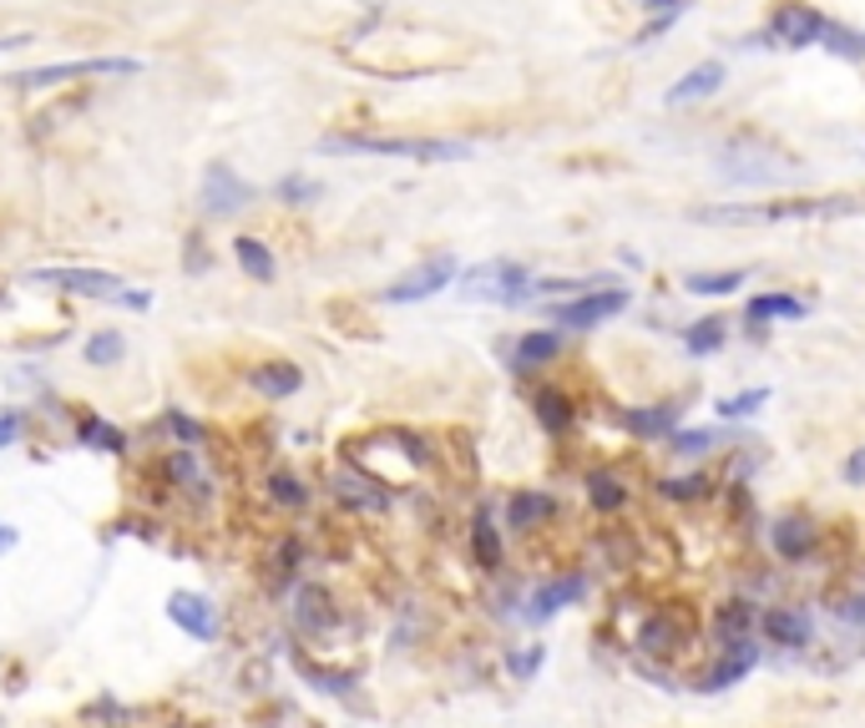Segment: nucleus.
Instances as JSON below:
<instances>
[{
    "label": "nucleus",
    "mask_w": 865,
    "mask_h": 728,
    "mask_svg": "<svg viewBox=\"0 0 865 728\" xmlns=\"http://www.w3.org/2000/svg\"><path fill=\"white\" fill-rule=\"evenodd\" d=\"M759 633H764L774 647L800 653V647L815 643V618H810L805 608H764L759 612Z\"/></svg>",
    "instance_id": "12"
},
{
    "label": "nucleus",
    "mask_w": 865,
    "mask_h": 728,
    "mask_svg": "<svg viewBox=\"0 0 865 728\" xmlns=\"http://www.w3.org/2000/svg\"><path fill=\"white\" fill-rule=\"evenodd\" d=\"M825 25L830 21L820 11H810L800 0H784L780 11H774V21H769V41H774V46H790V51L820 46V41H825Z\"/></svg>",
    "instance_id": "8"
},
{
    "label": "nucleus",
    "mask_w": 865,
    "mask_h": 728,
    "mask_svg": "<svg viewBox=\"0 0 865 728\" xmlns=\"http://www.w3.org/2000/svg\"><path fill=\"white\" fill-rule=\"evenodd\" d=\"M21 410H0V451H6V445H15V435H21Z\"/></svg>",
    "instance_id": "43"
},
{
    "label": "nucleus",
    "mask_w": 865,
    "mask_h": 728,
    "mask_svg": "<svg viewBox=\"0 0 865 728\" xmlns=\"http://www.w3.org/2000/svg\"><path fill=\"white\" fill-rule=\"evenodd\" d=\"M471 557H476L481 572H502V531H496L492 511H476V521H471Z\"/></svg>",
    "instance_id": "24"
},
{
    "label": "nucleus",
    "mask_w": 865,
    "mask_h": 728,
    "mask_svg": "<svg viewBox=\"0 0 865 728\" xmlns=\"http://www.w3.org/2000/svg\"><path fill=\"white\" fill-rule=\"evenodd\" d=\"M769 400V384H755V390H745V394H729V400H719V420H745V415H755L759 405Z\"/></svg>",
    "instance_id": "36"
},
{
    "label": "nucleus",
    "mask_w": 865,
    "mask_h": 728,
    "mask_svg": "<svg viewBox=\"0 0 865 728\" xmlns=\"http://www.w3.org/2000/svg\"><path fill=\"white\" fill-rule=\"evenodd\" d=\"M627 309V288H592V294H577L572 304H557L552 319L567 329H592V324H608Z\"/></svg>",
    "instance_id": "9"
},
{
    "label": "nucleus",
    "mask_w": 865,
    "mask_h": 728,
    "mask_svg": "<svg viewBox=\"0 0 865 728\" xmlns=\"http://www.w3.org/2000/svg\"><path fill=\"white\" fill-rule=\"evenodd\" d=\"M694 643V618L684 608H663L637 627V653L643 657H678Z\"/></svg>",
    "instance_id": "5"
},
{
    "label": "nucleus",
    "mask_w": 865,
    "mask_h": 728,
    "mask_svg": "<svg viewBox=\"0 0 865 728\" xmlns=\"http://www.w3.org/2000/svg\"><path fill=\"white\" fill-rule=\"evenodd\" d=\"M562 355V335L557 329H531V335L517 339V349H511V370H541V365H552V359Z\"/></svg>",
    "instance_id": "20"
},
{
    "label": "nucleus",
    "mask_w": 865,
    "mask_h": 728,
    "mask_svg": "<svg viewBox=\"0 0 865 728\" xmlns=\"http://www.w3.org/2000/svg\"><path fill=\"white\" fill-rule=\"evenodd\" d=\"M31 284L61 288V294H82V299H107V304H133V309H147V294H133L127 278L102 274V268H36Z\"/></svg>",
    "instance_id": "3"
},
{
    "label": "nucleus",
    "mask_w": 865,
    "mask_h": 728,
    "mask_svg": "<svg viewBox=\"0 0 865 728\" xmlns=\"http://www.w3.org/2000/svg\"><path fill=\"white\" fill-rule=\"evenodd\" d=\"M335 496L345 506H355V511H390V496L360 471H335Z\"/></svg>",
    "instance_id": "21"
},
{
    "label": "nucleus",
    "mask_w": 865,
    "mask_h": 728,
    "mask_svg": "<svg viewBox=\"0 0 865 728\" xmlns=\"http://www.w3.org/2000/svg\"><path fill=\"white\" fill-rule=\"evenodd\" d=\"M92 72H102V76H133V72H143V61H133V56L56 61V66H36V72H21L15 82H21V86H56V82H66V76H92Z\"/></svg>",
    "instance_id": "10"
},
{
    "label": "nucleus",
    "mask_w": 865,
    "mask_h": 728,
    "mask_svg": "<svg viewBox=\"0 0 865 728\" xmlns=\"http://www.w3.org/2000/svg\"><path fill=\"white\" fill-rule=\"evenodd\" d=\"M588 598V577H557V582H541L537 592H531V602H527V618L531 622H547V618H557L562 608H572V602H582Z\"/></svg>",
    "instance_id": "17"
},
{
    "label": "nucleus",
    "mask_w": 865,
    "mask_h": 728,
    "mask_svg": "<svg viewBox=\"0 0 865 728\" xmlns=\"http://www.w3.org/2000/svg\"><path fill=\"white\" fill-rule=\"evenodd\" d=\"M805 314H810V304L794 299V294H755L749 309H745V319L764 324V319H805Z\"/></svg>",
    "instance_id": "27"
},
{
    "label": "nucleus",
    "mask_w": 865,
    "mask_h": 728,
    "mask_svg": "<svg viewBox=\"0 0 865 728\" xmlns=\"http://www.w3.org/2000/svg\"><path fill=\"white\" fill-rule=\"evenodd\" d=\"M239 683H253L249 693H264L268 683H274V668H268V663H249V668L239 673Z\"/></svg>",
    "instance_id": "42"
},
{
    "label": "nucleus",
    "mask_w": 865,
    "mask_h": 728,
    "mask_svg": "<svg viewBox=\"0 0 865 728\" xmlns=\"http://www.w3.org/2000/svg\"><path fill=\"white\" fill-rule=\"evenodd\" d=\"M643 6H663V0H643Z\"/></svg>",
    "instance_id": "46"
},
{
    "label": "nucleus",
    "mask_w": 865,
    "mask_h": 728,
    "mask_svg": "<svg viewBox=\"0 0 865 728\" xmlns=\"http://www.w3.org/2000/svg\"><path fill=\"white\" fill-rule=\"evenodd\" d=\"M719 178L734 188H774V182L794 178V157L769 152L764 143H729L719 152Z\"/></svg>",
    "instance_id": "2"
},
{
    "label": "nucleus",
    "mask_w": 865,
    "mask_h": 728,
    "mask_svg": "<svg viewBox=\"0 0 865 728\" xmlns=\"http://www.w3.org/2000/svg\"><path fill=\"white\" fill-rule=\"evenodd\" d=\"M719 663L714 668H704L694 678V688L698 693H724V688H734L739 678H749L755 673V663H759V637H749V643H739V647H719Z\"/></svg>",
    "instance_id": "14"
},
{
    "label": "nucleus",
    "mask_w": 865,
    "mask_h": 728,
    "mask_svg": "<svg viewBox=\"0 0 865 728\" xmlns=\"http://www.w3.org/2000/svg\"><path fill=\"white\" fill-rule=\"evenodd\" d=\"M15 541H21V537H15V526H6V521H0V551H11Z\"/></svg>",
    "instance_id": "45"
},
{
    "label": "nucleus",
    "mask_w": 865,
    "mask_h": 728,
    "mask_svg": "<svg viewBox=\"0 0 865 728\" xmlns=\"http://www.w3.org/2000/svg\"><path fill=\"white\" fill-rule=\"evenodd\" d=\"M709 627H714V637H719V647H739V643H749V637H759V612H755V602L729 598L714 608Z\"/></svg>",
    "instance_id": "16"
},
{
    "label": "nucleus",
    "mask_w": 865,
    "mask_h": 728,
    "mask_svg": "<svg viewBox=\"0 0 865 728\" xmlns=\"http://www.w3.org/2000/svg\"><path fill=\"white\" fill-rule=\"evenodd\" d=\"M769 541H774V557L800 567V561H810L820 551V526L810 516H780L769 526Z\"/></svg>",
    "instance_id": "15"
},
{
    "label": "nucleus",
    "mask_w": 865,
    "mask_h": 728,
    "mask_svg": "<svg viewBox=\"0 0 865 728\" xmlns=\"http://www.w3.org/2000/svg\"><path fill=\"white\" fill-rule=\"evenodd\" d=\"M162 612H168V622H172V627H182L192 643H218V633H223V618H218L213 598H203V592H188V587H178Z\"/></svg>",
    "instance_id": "7"
},
{
    "label": "nucleus",
    "mask_w": 865,
    "mask_h": 728,
    "mask_svg": "<svg viewBox=\"0 0 865 728\" xmlns=\"http://www.w3.org/2000/svg\"><path fill=\"white\" fill-rule=\"evenodd\" d=\"M557 516V496L552 490H511V502H506V526L511 531H537V526H547Z\"/></svg>",
    "instance_id": "18"
},
{
    "label": "nucleus",
    "mask_w": 865,
    "mask_h": 728,
    "mask_svg": "<svg viewBox=\"0 0 865 728\" xmlns=\"http://www.w3.org/2000/svg\"><path fill=\"white\" fill-rule=\"evenodd\" d=\"M541 663H547V647H537V643H531L527 653H511V657H506V668H511V678H521V683L537 678Z\"/></svg>",
    "instance_id": "39"
},
{
    "label": "nucleus",
    "mask_w": 865,
    "mask_h": 728,
    "mask_svg": "<svg viewBox=\"0 0 865 728\" xmlns=\"http://www.w3.org/2000/svg\"><path fill=\"white\" fill-rule=\"evenodd\" d=\"M249 203H253L249 182H243L229 162H208V172H203V213L229 218V213H239V208H249Z\"/></svg>",
    "instance_id": "11"
},
{
    "label": "nucleus",
    "mask_w": 865,
    "mask_h": 728,
    "mask_svg": "<svg viewBox=\"0 0 865 728\" xmlns=\"http://www.w3.org/2000/svg\"><path fill=\"white\" fill-rule=\"evenodd\" d=\"M168 471L172 481H178L182 490H188V496H208V476L203 471H198V461H192V451H178V455H168Z\"/></svg>",
    "instance_id": "34"
},
{
    "label": "nucleus",
    "mask_w": 865,
    "mask_h": 728,
    "mask_svg": "<svg viewBox=\"0 0 865 728\" xmlns=\"http://www.w3.org/2000/svg\"><path fill=\"white\" fill-rule=\"evenodd\" d=\"M299 384H304V370L294 359H264V365L249 370V390H259L264 400H288V394H299Z\"/></svg>",
    "instance_id": "19"
},
{
    "label": "nucleus",
    "mask_w": 865,
    "mask_h": 728,
    "mask_svg": "<svg viewBox=\"0 0 865 728\" xmlns=\"http://www.w3.org/2000/svg\"><path fill=\"white\" fill-rule=\"evenodd\" d=\"M745 278H749L745 268H719V274H688L684 288H688V294H698V299H724V294H734Z\"/></svg>",
    "instance_id": "30"
},
{
    "label": "nucleus",
    "mask_w": 865,
    "mask_h": 728,
    "mask_svg": "<svg viewBox=\"0 0 865 728\" xmlns=\"http://www.w3.org/2000/svg\"><path fill=\"white\" fill-rule=\"evenodd\" d=\"M76 441L92 445V451H107V455L127 451V435H122L112 420H102V415H82V420H76Z\"/></svg>",
    "instance_id": "29"
},
{
    "label": "nucleus",
    "mask_w": 865,
    "mask_h": 728,
    "mask_svg": "<svg viewBox=\"0 0 865 728\" xmlns=\"http://www.w3.org/2000/svg\"><path fill=\"white\" fill-rule=\"evenodd\" d=\"M719 82H724V61H698L694 72L684 76L678 86H668V107H688V102H698V96H714L719 92Z\"/></svg>",
    "instance_id": "22"
},
{
    "label": "nucleus",
    "mask_w": 865,
    "mask_h": 728,
    "mask_svg": "<svg viewBox=\"0 0 865 728\" xmlns=\"http://www.w3.org/2000/svg\"><path fill=\"white\" fill-rule=\"evenodd\" d=\"M845 486H865V445H855L851 455H845Z\"/></svg>",
    "instance_id": "41"
},
{
    "label": "nucleus",
    "mask_w": 865,
    "mask_h": 728,
    "mask_svg": "<svg viewBox=\"0 0 865 728\" xmlns=\"http://www.w3.org/2000/svg\"><path fill=\"white\" fill-rule=\"evenodd\" d=\"M288 618H294V627H299V633H309V637H325L329 627H335V622H339L335 592H329V587H319V582L299 587V592H294V608H288Z\"/></svg>",
    "instance_id": "13"
},
{
    "label": "nucleus",
    "mask_w": 865,
    "mask_h": 728,
    "mask_svg": "<svg viewBox=\"0 0 865 728\" xmlns=\"http://www.w3.org/2000/svg\"><path fill=\"white\" fill-rule=\"evenodd\" d=\"M714 445H719L714 430H673V435H668L673 455H704V451H714Z\"/></svg>",
    "instance_id": "37"
},
{
    "label": "nucleus",
    "mask_w": 865,
    "mask_h": 728,
    "mask_svg": "<svg viewBox=\"0 0 865 728\" xmlns=\"http://www.w3.org/2000/svg\"><path fill=\"white\" fill-rule=\"evenodd\" d=\"M673 425H678V405L623 410V430H633L637 441H658V435H673Z\"/></svg>",
    "instance_id": "25"
},
{
    "label": "nucleus",
    "mask_w": 865,
    "mask_h": 728,
    "mask_svg": "<svg viewBox=\"0 0 865 728\" xmlns=\"http://www.w3.org/2000/svg\"><path fill=\"white\" fill-rule=\"evenodd\" d=\"M729 319H698V324H688L684 329V345H688V355L694 359H704V355H714V349H724V329Z\"/></svg>",
    "instance_id": "32"
},
{
    "label": "nucleus",
    "mask_w": 865,
    "mask_h": 728,
    "mask_svg": "<svg viewBox=\"0 0 865 728\" xmlns=\"http://www.w3.org/2000/svg\"><path fill=\"white\" fill-rule=\"evenodd\" d=\"M835 618L851 622V627H865V592H861V598H851V602H841V608H835Z\"/></svg>",
    "instance_id": "44"
},
{
    "label": "nucleus",
    "mask_w": 865,
    "mask_h": 728,
    "mask_svg": "<svg viewBox=\"0 0 865 728\" xmlns=\"http://www.w3.org/2000/svg\"><path fill=\"white\" fill-rule=\"evenodd\" d=\"M268 496H274L278 506H288V511H304V506H309V486H304L294 471H274V476H268Z\"/></svg>",
    "instance_id": "33"
},
{
    "label": "nucleus",
    "mask_w": 865,
    "mask_h": 728,
    "mask_svg": "<svg viewBox=\"0 0 865 728\" xmlns=\"http://www.w3.org/2000/svg\"><path fill=\"white\" fill-rule=\"evenodd\" d=\"M588 502H592V511H602V516H613V511H623L627 506V486L613 476V471H588Z\"/></svg>",
    "instance_id": "28"
},
{
    "label": "nucleus",
    "mask_w": 865,
    "mask_h": 728,
    "mask_svg": "<svg viewBox=\"0 0 865 728\" xmlns=\"http://www.w3.org/2000/svg\"><path fill=\"white\" fill-rule=\"evenodd\" d=\"M658 490L668 502H704V496H714V481L709 476H668Z\"/></svg>",
    "instance_id": "35"
},
{
    "label": "nucleus",
    "mask_w": 865,
    "mask_h": 728,
    "mask_svg": "<svg viewBox=\"0 0 865 728\" xmlns=\"http://www.w3.org/2000/svg\"><path fill=\"white\" fill-rule=\"evenodd\" d=\"M168 425H172V435H178V441H182V451H188V445H198V441H203V425H198V420H188V415H182V410H168Z\"/></svg>",
    "instance_id": "40"
},
{
    "label": "nucleus",
    "mask_w": 865,
    "mask_h": 728,
    "mask_svg": "<svg viewBox=\"0 0 865 728\" xmlns=\"http://www.w3.org/2000/svg\"><path fill=\"white\" fill-rule=\"evenodd\" d=\"M233 259H239V268L253 278V284H274L278 263H274V253H268V243H264V239H253V233L233 239Z\"/></svg>",
    "instance_id": "23"
},
{
    "label": "nucleus",
    "mask_w": 865,
    "mask_h": 728,
    "mask_svg": "<svg viewBox=\"0 0 865 728\" xmlns=\"http://www.w3.org/2000/svg\"><path fill=\"white\" fill-rule=\"evenodd\" d=\"M122 355H127V339H122V329H96V335L86 339V365H96V370H112V365H122Z\"/></svg>",
    "instance_id": "31"
},
{
    "label": "nucleus",
    "mask_w": 865,
    "mask_h": 728,
    "mask_svg": "<svg viewBox=\"0 0 865 728\" xmlns=\"http://www.w3.org/2000/svg\"><path fill=\"white\" fill-rule=\"evenodd\" d=\"M471 294V299H492V304H527L531 299V278H527V268L521 263H506V259H496V263H481V268H471L466 274V284H461Z\"/></svg>",
    "instance_id": "4"
},
{
    "label": "nucleus",
    "mask_w": 865,
    "mask_h": 728,
    "mask_svg": "<svg viewBox=\"0 0 865 728\" xmlns=\"http://www.w3.org/2000/svg\"><path fill=\"white\" fill-rule=\"evenodd\" d=\"M278 198H284V203H294V208H309V203H319V198H325V188L294 172V178H284V182H278Z\"/></svg>",
    "instance_id": "38"
},
{
    "label": "nucleus",
    "mask_w": 865,
    "mask_h": 728,
    "mask_svg": "<svg viewBox=\"0 0 865 728\" xmlns=\"http://www.w3.org/2000/svg\"><path fill=\"white\" fill-rule=\"evenodd\" d=\"M531 410H537L547 435H567V430H572V400H567L562 390H552V384L531 394Z\"/></svg>",
    "instance_id": "26"
},
{
    "label": "nucleus",
    "mask_w": 865,
    "mask_h": 728,
    "mask_svg": "<svg viewBox=\"0 0 865 728\" xmlns=\"http://www.w3.org/2000/svg\"><path fill=\"white\" fill-rule=\"evenodd\" d=\"M445 284H456V259L451 253H435V259L415 263L410 274H400L395 284L384 288V304H421L431 294H441Z\"/></svg>",
    "instance_id": "6"
},
{
    "label": "nucleus",
    "mask_w": 865,
    "mask_h": 728,
    "mask_svg": "<svg viewBox=\"0 0 865 728\" xmlns=\"http://www.w3.org/2000/svg\"><path fill=\"white\" fill-rule=\"evenodd\" d=\"M319 152H375V157H410V162H456L466 157V143H445V137H325Z\"/></svg>",
    "instance_id": "1"
}]
</instances>
